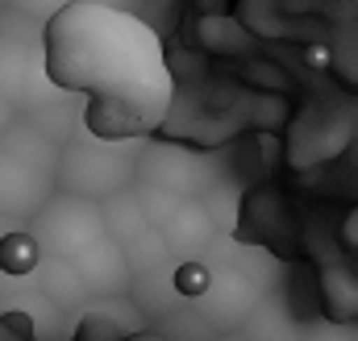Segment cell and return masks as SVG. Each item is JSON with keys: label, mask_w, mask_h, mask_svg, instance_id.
<instances>
[{"label": "cell", "mask_w": 358, "mask_h": 341, "mask_svg": "<svg viewBox=\"0 0 358 341\" xmlns=\"http://www.w3.org/2000/svg\"><path fill=\"white\" fill-rule=\"evenodd\" d=\"M121 254H125V266H129L134 279H142V275H159V270L171 266V254H167L159 229H150V225H146L142 233H134V238L121 246Z\"/></svg>", "instance_id": "obj_19"}, {"label": "cell", "mask_w": 358, "mask_h": 341, "mask_svg": "<svg viewBox=\"0 0 358 341\" xmlns=\"http://www.w3.org/2000/svg\"><path fill=\"white\" fill-rule=\"evenodd\" d=\"M250 75L263 87H279V92L287 87V71L283 67H271V63H250Z\"/></svg>", "instance_id": "obj_25"}, {"label": "cell", "mask_w": 358, "mask_h": 341, "mask_svg": "<svg viewBox=\"0 0 358 341\" xmlns=\"http://www.w3.org/2000/svg\"><path fill=\"white\" fill-rule=\"evenodd\" d=\"M217 341H246V338H242V333H221Z\"/></svg>", "instance_id": "obj_30"}, {"label": "cell", "mask_w": 358, "mask_h": 341, "mask_svg": "<svg viewBox=\"0 0 358 341\" xmlns=\"http://www.w3.org/2000/svg\"><path fill=\"white\" fill-rule=\"evenodd\" d=\"M38 258H42V250L34 246V238L25 233V225L13 229V233H0V275L4 279H29L34 266H38Z\"/></svg>", "instance_id": "obj_21"}, {"label": "cell", "mask_w": 358, "mask_h": 341, "mask_svg": "<svg viewBox=\"0 0 358 341\" xmlns=\"http://www.w3.org/2000/svg\"><path fill=\"white\" fill-rule=\"evenodd\" d=\"M59 138H50L34 117H17L0 133V217L25 225L59 187Z\"/></svg>", "instance_id": "obj_2"}, {"label": "cell", "mask_w": 358, "mask_h": 341, "mask_svg": "<svg viewBox=\"0 0 358 341\" xmlns=\"http://www.w3.org/2000/svg\"><path fill=\"white\" fill-rule=\"evenodd\" d=\"M200 204H204V212H208V221H213L217 238H234V225H238V204H242V183L225 175V179H217V183L200 196Z\"/></svg>", "instance_id": "obj_20"}, {"label": "cell", "mask_w": 358, "mask_h": 341, "mask_svg": "<svg viewBox=\"0 0 358 341\" xmlns=\"http://www.w3.org/2000/svg\"><path fill=\"white\" fill-rule=\"evenodd\" d=\"M217 179H225V170H221L213 150H192V146H179L167 138H150L138 150L134 183L163 187L176 200H200Z\"/></svg>", "instance_id": "obj_6"}, {"label": "cell", "mask_w": 358, "mask_h": 341, "mask_svg": "<svg viewBox=\"0 0 358 341\" xmlns=\"http://www.w3.org/2000/svg\"><path fill=\"white\" fill-rule=\"evenodd\" d=\"M25 233L34 238V246L50 258H71L80 254L84 246L104 238V221H100V204L80 200V196H67V191H55L29 221H25Z\"/></svg>", "instance_id": "obj_7"}, {"label": "cell", "mask_w": 358, "mask_h": 341, "mask_svg": "<svg viewBox=\"0 0 358 341\" xmlns=\"http://www.w3.org/2000/svg\"><path fill=\"white\" fill-rule=\"evenodd\" d=\"M71 0H8V8L13 13H21V17H29V21H46V17H55L59 8H67Z\"/></svg>", "instance_id": "obj_24"}, {"label": "cell", "mask_w": 358, "mask_h": 341, "mask_svg": "<svg viewBox=\"0 0 358 341\" xmlns=\"http://www.w3.org/2000/svg\"><path fill=\"white\" fill-rule=\"evenodd\" d=\"M355 100L342 96H313L287 133V163L296 170H313L325 167L334 159H342L355 146Z\"/></svg>", "instance_id": "obj_5"}, {"label": "cell", "mask_w": 358, "mask_h": 341, "mask_svg": "<svg viewBox=\"0 0 358 341\" xmlns=\"http://www.w3.org/2000/svg\"><path fill=\"white\" fill-rule=\"evenodd\" d=\"M46 80L63 96H88L84 133L100 142H142L167 117L171 63L150 21L108 0H71L42 21Z\"/></svg>", "instance_id": "obj_1"}, {"label": "cell", "mask_w": 358, "mask_h": 341, "mask_svg": "<svg viewBox=\"0 0 358 341\" xmlns=\"http://www.w3.org/2000/svg\"><path fill=\"white\" fill-rule=\"evenodd\" d=\"M296 341H358L355 325H338V321H325V317H308L300 325V338Z\"/></svg>", "instance_id": "obj_23"}, {"label": "cell", "mask_w": 358, "mask_h": 341, "mask_svg": "<svg viewBox=\"0 0 358 341\" xmlns=\"http://www.w3.org/2000/svg\"><path fill=\"white\" fill-rule=\"evenodd\" d=\"M100 221H104V238H108V242H117V246H125L134 233H142V229H146V217H142V208H138L134 183H129L125 191H117V196H108V200L100 204Z\"/></svg>", "instance_id": "obj_18"}, {"label": "cell", "mask_w": 358, "mask_h": 341, "mask_svg": "<svg viewBox=\"0 0 358 341\" xmlns=\"http://www.w3.org/2000/svg\"><path fill=\"white\" fill-rule=\"evenodd\" d=\"M304 63H313V67H329V50H325V46H308V50H304Z\"/></svg>", "instance_id": "obj_27"}, {"label": "cell", "mask_w": 358, "mask_h": 341, "mask_svg": "<svg viewBox=\"0 0 358 341\" xmlns=\"http://www.w3.org/2000/svg\"><path fill=\"white\" fill-rule=\"evenodd\" d=\"M317 287H321V317L338 321V325H355L358 321V279L355 266L334 258L317 266Z\"/></svg>", "instance_id": "obj_14"}, {"label": "cell", "mask_w": 358, "mask_h": 341, "mask_svg": "<svg viewBox=\"0 0 358 341\" xmlns=\"http://www.w3.org/2000/svg\"><path fill=\"white\" fill-rule=\"evenodd\" d=\"M138 150H142V142H100V138L84 133V125H80L59 142L55 187L67 196L92 200V204H104L108 196H117L134 183Z\"/></svg>", "instance_id": "obj_3"}, {"label": "cell", "mask_w": 358, "mask_h": 341, "mask_svg": "<svg viewBox=\"0 0 358 341\" xmlns=\"http://www.w3.org/2000/svg\"><path fill=\"white\" fill-rule=\"evenodd\" d=\"M146 317L134 308L129 296L117 300H88V312H80L76 341H125L129 333H142Z\"/></svg>", "instance_id": "obj_11"}, {"label": "cell", "mask_w": 358, "mask_h": 341, "mask_svg": "<svg viewBox=\"0 0 358 341\" xmlns=\"http://www.w3.org/2000/svg\"><path fill=\"white\" fill-rule=\"evenodd\" d=\"M208 262H213V279H208V287H204L187 308H192L217 338H221V333H238L242 321L250 317V308L263 300V291H259L255 283H246L234 266H225V262H217V258H208Z\"/></svg>", "instance_id": "obj_9"}, {"label": "cell", "mask_w": 358, "mask_h": 341, "mask_svg": "<svg viewBox=\"0 0 358 341\" xmlns=\"http://www.w3.org/2000/svg\"><path fill=\"white\" fill-rule=\"evenodd\" d=\"M234 242H250L267 250L271 258H296L300 254V217L271 183L242 187Z\"/></svg>", "instance_id": "obj_8"}, {"label": "cell", "mask_w": 358, "mask_h": 341, "mask_svg": "<svg viewBox=\"0 0 358 341\" xmlns=\"http://www.w3.org/2000/svg\"><path fill=\"white\" fill-rule=\"evenodd\" d=\"M125 341H167L163 333H155V329H142V333H129Z\"/></svg>", "instance_id": "obj_29"}, {"label": "cell", "mask_w": 358, "mask_h": 341, "mask_svg": "<svg viewBox=\"0 0 358 341\" xmlns=\"http://www.w3.org/2000/svg\"><path fill=\"white\" fill-rule=\"evenodd\" d=\"M238 333L246 341H296L300 338V321H296V312H292L283 300L263 296V300L250 308V317L242 321Z\"/></svg>", "instance_id": "obj_17"}, {"label": "cell", "mask_w": 358, "mask_h": 341, "mask_svg": "<svg viewBox=\"0 0 358 341\" xmlns=\"http://www.w3.org/2000/svg\"><path fill=\"white\" fill-rule=\"evenodd\" d=\"M13 121H17V113H13V104H8V100L0 96V133H4V129H8Z\"/></svg>", "instance_id": "obj_28"}, {"label": "cell", "mask_w": 358, "mask_h": 341, "mask_svg": "<svg viewBox=\"0 0 358 341\" xmlns=\"http://www.w3.org/2000/svg\"><path fill=\"white\" fill-rule=\"evenodd\" d=\"M29 279H34L38 296H42L46 304H55L59 312H80V308L88 304V296H84V287H80V279H76V270H71V258L42 254Z\"/></svg>", "instance_id": "obj_15"}, {"label": "cell", "mask_w": 358, "mask_h": 341, "mask_svg": "<svg viewBox=\"0 0 358 341\" xmlns=\"http://www.w3.org/2000/svg\"><path fill=\"white\" fill-rule=\"evenodd\" d=\"M234 21L255 38V42H275V38H292L296 21L287 13L283 0H238Z\"/></svg>", "instance_id": "obj_16"}, {"label": "cell", "mask_w": 358, "mask_h": 341, "mask_svg": "<svg viewBox=\"0 0 358 341\" xmlns=\"http://www.w3.org/2000/svg\"><path fill=\"white\" fill-rule=\"evenodd\" d=\"M71 270H76V279H80V287H84L88 300H117V296H129V283H134L121 246L108 242V238H100V242L84 246L80 254H71Z\"/></svg>", "instance_id": "obj_10"}, {"label": "cell", "mask_w": 358, "mask_h": 341, "mask_svg": "<svg viewBox=\"0 0 358 341\" xmlns=\"http://www.w3.org/2000/svg\"><path fill=\"white\" fill-rule=\"evenodd\" d=\"M346 250H358V212H346Z\"/></svg>", "instance_id": "obj_26"}, {"label": "cell", "mask_w": 358, "mask_h": 341, "mask_svg": "<svg viewBox=\"0 0 358 341\" xmlns=\"http://www.w3.org/2000/svg\"><path fill=\"white\" fill-rule=\"evenodd\" d=\"M192 46L204 59H246L255 38L234 21V13H196L192 17Z\"/></svg>", "instance_id": "obj_13"}, {"label": "cell", "mask_w": 358, "mask_h": 341, "mask_svg": "<svg viewBox=\"0 0 358 341\" xmlns=\"http://www.w3.org/2000/svg\"><path fill=\"white\" fill-rule=\"evenodd\" d=\"M159 238H163L167 254L179 262V258H196L200 250H208L217 229H213V221H208L200 200H179V208L159 225Z\"/></svg>", "instance_id": "obj_12"}, {"label": "cell", "mask_w": 358, "mask_h": 341, "mask_svg": "<svg viewBox=\"0 0 358 341\" xmlns=\"http://www.w3.org/2000/svg\"><path fill=\"white\" fill-rule=\"evenodd\" d=\"M0 96L13 104L17 117H34V113L59 108V100H67L46 80L42 25L13 8L0 13Z\"/></svg>", "instance_id": "obj_4"}, {"label": "cell", "mask_w": 358, "mask_h": 341, "mask_svg": "<svg viewBox=\"0 0 358 341\" xmlns=\"http://www.w3.org/2000/svg\"><path fill=\"white\" fill-rule=\"evenodd\" d=\"M0 4H8V0H0Z\"/></svg>", "instance_id": "obj_31"}, {"label": "cell", "mask_w": 358, "mask_h": 341, "mask_svg": "<svg viewBox=\"0 0 358 341\" xmlns=\"http://www.w3.org/2000/svg\"><path fill=\"white\" fill-rule=\"evenodd\" d=\"M134 196H138V208H142V217H146V225L150 229H159L171 212L179 208V200L171 191H163V187H150V183H134Z\"/></svg>", "instance_id": "obj_22"}]
</instances>
